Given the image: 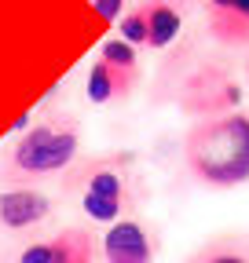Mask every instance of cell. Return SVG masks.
<instances>
[{
  "label": "cell",
  "mask_w": 249,
  "mask_h": 263,
  "mask_svg": "<svg viewBox=\"0 0 249 263\" xmlns=\"http://www.w3.org/2000/svg\"><path fill=\"white\" fill-rule=\"evenodd\" d=\"M99 59H106V62L121 66V70H139V55H136V48H132L129 41H121V37H110V41H103V48H99Z\"/></svg>",
  "instance_id": "cell-12"
},
{
  "label": "cell",
  "mask_w": 249,
  "mask_h": 263,
  "mask_svg": "<svg viewBox=\"0 0 249 263\" xmlns=\"http://www.w3.org/2000/svg\"><path fill=\"white\" fill-rule=\"evenodd\" d=\"M139 8L147 15V48L154 51L169 48L183 29V4H176V0H143Z\"/></svg>",
  "instance_id": "cell-10"
},
{
  "label": "cell",
  "mask_w": 249,
  "mask_h": 263,
  "mask_svg": "<svg viewBox=\"0 0 249 263\" xmlns=\"http://www.w3.org/2000/svg\"><path fill=\"white\" fill-rule=\"evenodd\" d=\"M183 161L205 186L227 190L249 183V114H220L191 124L183 136Z\"/></svg>",
  "instance_id": "cell-1"
},
{
  "label": "cell",
  "mask_w": 249,
  "mask_h": 263,
  "mask_svg": "<svg viewBox=\"0 0 249 263\" xmlns=\"http://www.w3.org/2000/svg\"><path fill=\"white\" fill-rule=\"evenodd\" d=\"M205 22L220 44H249V0H205Z\"/></svg>",
  "instance_id": "cell-8"
},
{
  "label": "cell",
  "mask_w": 249,
  "mask_h": 263,
  "mask_svg": "<svg viewBox=\"0 0 249 263\" xmlns=\"http://www.w3.org/2000/svg\"><path fill=\"white\" fill-rule=\"evenodd\" d=\"M77 150H81L77 121L70 117L41 121L29 132H22V139L15 143L8 161V179H44L55 172H66Z\"/></svg>",
  "instance_id": "cell-2"
},
{
  "label": "cell",
  "mask_w": 249,
  "mask_h": 263,
  "mask_svg": "<svg viewBox=\"0 0 249 263\" xmlns=\"http://www.w3.org/2000/svg\"><path fill=\"white\" fill-rule=\"evenodd\" d=\"M139 81V70H121V66L99 59L96 66L88 70V84H84V95H88V103H96V106H106L114 103V99H124Z\"/></svg>",
  "instance_id": "cell-9"
},
{
  "label": "cell",
  "mask_w": 249,
  "mask_h": 263,
  "mask_svg": "<svg viewBox=\"0 0 249 263\" xmlns=\"http://www.w3.org/2000/svg\"><path fill=\"white\" fill-rule=\"evenodd\" d=\"M121 41H129L132 48L147 44V15H143V8H132L121 18Z\"/></svg>",
  "instance_id": "cell-13"
},
{
  "label": "cell",
  "mask_w": 249,
  "mask_h": 263,
  "mask_svg": "<svg viewBox=\"0 0 249 263\" xmlns=\"http://www.w3.org/2000/svg\"><path fill=\"white\" fill-rule=\"evenodd\" d=\"M103 263H154L158 259V234L139 219H117L106 227L99 241Z\"/></svg>",
  "instance_id": "cell-4"
},
{
  "label": "cell",
  "mask_w": 249,
  "mask_h": 263,
  "mask_svg": "<svg viewBox=\"0 0 249 263\" xmlns=\"http://www.w3.org/2000/svg\"><path fill=\"white\" fill-rule=\"evenodd\" d=\"M99 241L92 238V230L84 227H66L59 234L26 245L19 263H96Z\"/></svg>",
  "instance_id": "cell-5"
},
{
  "label": "cell",
  "mask_w": 249,
  "mask_h": 263,
  "mask_svg": "<svg viewBox=\"0 0 249 263\" xmlns=\"http://www.w3.org/2000/svg\"><path fill=\"white\" fill-rule=\"evenodd\" d=\"M132 157H110V161H96L84 168L81 179V209L88 219L96 223H117L124 209H132V190H129V172L124 164Z\"/></svg>",
  "instance_id": "cell-3"
},
{
  "label": "cell",
  "mask_w": 249,
  "mask_h": 263,
  "mask_svg": "<svg viewBox=\"0 0 249 263\" xmlns=\"http://www.w3.org/2000/svg\"><path fill=\"white\" fill-rule=\"evenodd\" d=\"M238 106H242V88L212 70H202L187 84V95H183V110H191V114L220 117V114H235Z\"/></svg>",
  "instance_id": "cell-6"
},
{
  "label": "cell",
  "mask_w": 249,
  "mask_h": 263,
  "mask_svg": "<svg viewBox=\"0 0 249 263\" xmlns=\"http://www.w3.org/2000/svg\"><path fill=\"white\" fill-rule=\"evenodd\" d=\"M191 263H249V245H238V241H216V245L202 249Z\"/></svg>",
  "instance_id": "cell-11"
},
{
  "label": "cell",
  "mask_w": 249,
  "mask_h": 263,
  "mask_svg": "<svg viewBox=\"0 0 249 263\" xmlns=\"http://www.w3.org/2000/svg\"><path fill=\"white\" fill-rule=\"evenodd\" d=\"M51 216V201L33 186H15L0 194V223L8 230H29Z\"/></svg>",
  "instance_id": "cell-7"
},
{
  "label": "cell",
  "mask_w": 249,
  "mask_h": 263,
  "mask_svg": "<svg viewBox=\"0 0 249 263\" xmlns=\"http://www.w3.org/2000/svg\"><path fill=\"white\" fill-rule=\"evenodd\" d=\"M92 8H96V15H99L103 22H117L124 0H92Z\"/></svg>",
  "instance_id": "cell-14"
}]
</instances>
